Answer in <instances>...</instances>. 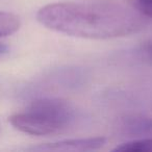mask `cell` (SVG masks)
<instances>
[{
	"instance_id": "obj_1",
	"label": "cell",
	"mask_w": 152,
	"mask_h": 152,
	"mask_svg": "<svg viewBox=\"0 0 152 152\" xmlns=\"http://www.w3.org/2000/svg\"><path fill=\"white\" fill-rule=\"evenodd\" d=\"M37 20L61 34L101 40L129 36L144 25L139 10L108 1L51 3L39 10Z\"/></svg>"
},
{
	"instance_id": "obj_2",
	"label": "cell",
	"mask_w": 152,
	"mask_h": 152,
	"mask_svg": "<svg viewBox=\"0 0 152 152\" xmlns=\"http://www.w3.org/2000/svg\"><path fill=\"white\" fill-rule=\"evenodd\" d=\"M75 119L74 110L59 98H41L31 102L24 112L9 118L19 131L31 135H51L66 130Z\"/></svg>"
},
{
	"instance_id": "obj_3",
	"label": "cell",
	"mask_w": 152,
	"mask_h": 152,
	"mask_svg": "<svg viewBox=\"0 0 152 152\" xmlns=\"http://www.w3.org/2000/svg\"><path fill=\"white\" fill-rule=\"evenodd\" d=\"M106 139L103 137H79L63 140L54 143H48L32 147L36 151H93L105 146Z\"/></svg>"
},
{
	"instance_id": "obj_4",
	"label": "cell",
	"mask_w": 152,
	"mask_h": 152,
	"mask_svg": "<svg viewBox=\"0 0 152 152\" xmlns=\"http://www.w3.org/2000/svg\"><path fill=\"white\" fill-rule=\"evenodd\" d=\"M120 129L123 134L128 137H152V119L141 116L127 117L122 120Z\"/></svg>"
},
{
	"instance_id": "obj_5",
	"label": "cell",
	"mask_w": 152,
	"mask_h": 152,
	"mask_svg": "<svg viewBox=\"0 0 152 152\" xmlns=\"http://www.w3.org/2000/svg\"><path fill=\"white\" fill-rule=\"evenodd\" d=\"M21 22L17 15L7 12H0V38L15 34L20 28Z\"/></svg>"
},
{
	"instance_id": "obj_6",
	"label": "cell",
	"mask_w": 152,
	"mask_h": 152,
	"mask_svg": "<svg viewBox=\"0 0 152 152\" xmlns=\"http://www.w3.org/2000/svg\"><path fill=\"white\" fill-rule=\"evenodd\" d=\"M114 151L121 152H152V137H141L117 146Z\"/></svg>"
},
{
	"instance_id": "obj_7",
	"label": "cell",
	"mask_w": 152,
	"mask_h": 152,
	"mask_svg": "<svg viewBox=\"0 0 152 152\" xmlns=\"http://www.w3.org/2000/svg\"><path fill=\"white\" fill-rule=\"evenodd\" d=\"M137 7L143 16L152 18V0H137Z\"/></svg>"
},
{
	"instance_id": "obj_8",
	"label": "cell",
	"mask_w": 152,
	"mask_h": 152,
	"mask_svg": "<svg viewBox=\"0 0 152 152\" xmlns=\"http://www.w3.org/2000/svg\"><path fill=\"white\" fill-rule=\"evenodd\" d=\"M7 50H9V49H7V47L5 46V45L3 44V43H0V55L7 53Z\"/></svg>"
},
{
	"instance_id": "obj_9",
	"label": "cell",
	"mask_w": 152,
	"mask_h": 152,
	"mask_svg": "<svg viewBox=\"0 0 152 152\" xmlns=\"http://www.w3.org/2000/svg\"><path fill=\"white\" fill-rule=\"evenodd\" d=\"M146 50H147V53L149 54V56L152 58V42H150L149 44L146 47Z\"/></svg>"
}]
</instances>
